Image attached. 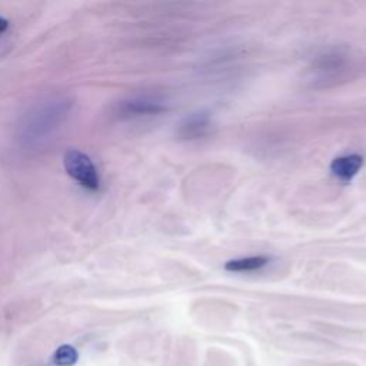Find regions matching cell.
I'll use <instances>...</instances> for the list:
<instances>
[{
  "label": "cell",
  "mask_w": 366,
  "mask_h": 366,
  "mask_svg": "<svg viewBox=\"0 0 366 366\" xmlns=\"http://www.w3.org/2000/svg\"><path fill=\"white\" fill-rule=\"evenodd\" d=\"M66 172L82 186L96 190L99 188L98 169L91 157L79 150H67L63 157Z\"/></svg>",
  "instance_id": "6da1fadb"
},
{
  "label": "cell",
  "mask_w": 366,
  "mask_h": 366,
  "mask_svg": "<svg viewBox=\"0 0 366 366\" xmlns=\"http://www.w3.org/2000/svg\"><path fill=\"white\" fill-rule=\"evenodd\" d=\"M363 165V156L360 155H345L336 157L331 164V172L334 176L341 179L342 182H349L353 176L358 175L359 169Z\"/></svg>",
  "instance_id": "7a4b0ae2"
},
{
  "label": "cell",
  "mask_w": 366,
  "mask_h": 366,
  "mask_svg": "<svg viewBox=\"0 0 366 366\" xmlns=\"http://www.w3.org/2000/svg\"><path fill=\"white\" fill-rule=\"evenodd\" d=\"M270 262V258L268 256H249V258H242L229 261L225 265V269L229 272H254L265 268Z\"/></svg>",
  "instance_id": "3957f363"
},
{
  "label": "cell",
  "mask_w": 366,
  "mask_h": 366,
  "mask_svg": "<svg viewBox=\"0 0 366 366\" xmlns=\"http://www.w3.org/2000/svg\"><path fill=\"white\" fill-rule=\"evenodd\" d=\"M209 128V117L205 115H196L188 119L181 128V135L185 139H197L205 135Z\"/></svg>",
  "instance_id": "277c9868"
},
{
  "label": "cell",
  "mask_w": 366,
  "mask_h": 366,
  "mask_svg": "<svg viewBox=\"0 0 366 366\" xmlns=\"http://www.w3.org/2000/svg\"><path fill=\"white\" fill-rule=\"evenodd\" d=\"M53 360L56 365L59 366H72L76 363L77 360V352L73 346L69 345H63L60 346L53 356Z\"/></svg>",
  "instance_id": "5b68a950"
},
{
  "label": "cell",
  "mask_w": 366,
  "mask_h": 366,
  "mask_svg": "<svg viewBox=\"0 0 366 366\" xmlns=\"http://www.w3.org/2000/svg\"><path fill=\"white\" fill-rule=\"evenodd\" d=\"M129 112L133 115H149V113H157L164 110L160 105L152 103V102H133L128 106Z\"/></svg>",
  "instance_id": "8992f818"
},
{
  "label": "cell",
  "mask_w": 366,
  "mask_h": 366,
  "mask_svg": "<svg viewBox=\"0 0 366 366\" xmlns=\"http://www.w3.org/2000/svg\"><path fill=\"white\" fill-rule=\"evenodd\" d=\"M8 26H9V22L4 18H0V33H4L8 29Z\"/></svg>",
  "instance_id": "52a82bcc"
}]
</instances>
